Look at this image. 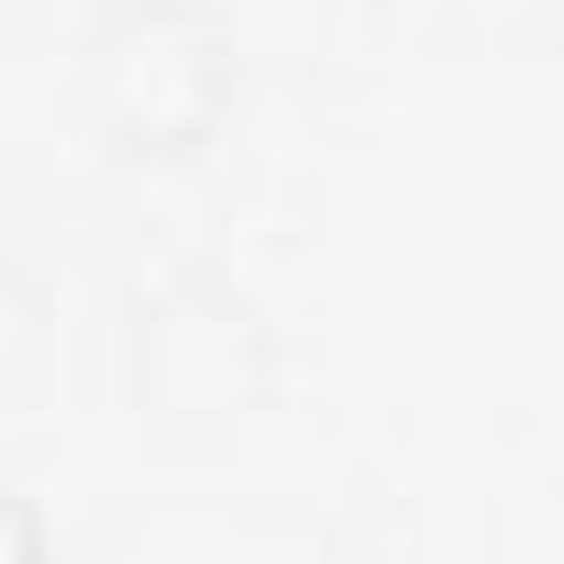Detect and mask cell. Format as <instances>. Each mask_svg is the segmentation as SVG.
Listing matches in <instances>:
<instances>
[{
    "instance_id": "obj_1",
    "label": "cell",
    "mask_w": 564,
    "mask_h": 564,
    "mask_svg": "<svg viewBox=\"0 0 564 564\" xmlns=\"http://www.w3.org/2000/svg\"><path fill=\"white\" fill-rule=\"evenodd\" d=\"M232 100V67H221V34L199 12H122L100 34V111L133 155H188Z\"/></svg>"
},
{
    "instance_id": "obj_2",
    "label": "cell",
    "mask_w": 564,
    "mask_h": 564,
    "mask_svg": "<svg viewBox=\"0 0 564 564\" xmlns=\"http://www.w3.org/2000/svg\"><path fill=\"white\" fill-rule=\"evenodd\" d=\"M0 564H45V553H34V520H23L12 498H0Z\"/></svg>"
}]
</instances>
